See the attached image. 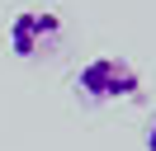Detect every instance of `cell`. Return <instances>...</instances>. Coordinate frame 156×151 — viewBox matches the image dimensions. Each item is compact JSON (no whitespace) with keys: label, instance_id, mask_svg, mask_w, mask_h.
I'll use <instances>...</instances> for the list:
<instances>
[{"label":"cell","instance_id":"obj_1","mask_svg":"<svg viewBox=\"0 0 156 151\" xmlns=\"http://www.w3.org/2000/svg\"><path fill=\"white\" fill-rule=\"evenodd\" d=\"M142 90V76H137L133 61H123V57H90L85 66H80L76 76V94L85 104H114V99H133V94Z\"/></svg>","mask_w":156,"mask_h":151},{"label":"cell","instance_id":"obj_2","mask_svg":"<svg viewBox=\"0 0 156 151\" xmlns=\"http://www.w3.org/2000/svg\"><path fill=\"white\" fill-rule=\"evenodd\" d=\"M57 38H62V19L57 14H48V9H24V14L10 19L5 43H10L14 57H43Z\"/></svg>","mask_w":156,"mask_h":151},{"label":"cell","instance_id":"obj_3","mask_svg":"<svg viewBox=\"0 0 156 151\" xmlns=\"http://www.w3.org/2000/svg\"><path fill=\"white\" fill-rule=\"evenodd\" d=\"M147 151H156V118L147 123Z\"/></svg>","mask_w":156,"mask_h":151}]
</instances>
